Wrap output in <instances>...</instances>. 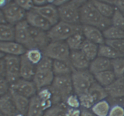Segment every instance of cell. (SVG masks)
<instances>
[{
  "label": "cell",
  "mask_w": 124,
  "mask_h": 116,
  "mask_svg": "<svg viewBox=\"0 0 124 116\" xmlns=\"http://www.w3.org/2000/svg\"><path fill=\"white\" fill-rule=\"evenodd\" d=\"M80 21L82 25L95 27L102 31L111 25V19L101 14L91 1L80 7Z\"/></svg>",
  "instance_id": "1"
},
{
  "label": "cell",
  "mask_w": 124,
  "mask_h": 116,
  "mask_svg": "<svg viewBox=\"0 0 124 116\" xmlns=\"http://www.w3.org/2000/svg\"><path fill=\"white\" fill-rule=\"evenodd\" d=\"M82 24H71L59 21L47 31L51 41H66L74 34L82 31Z\"/></svg>",
  "instance_id": "2"
},
{
  "label": "cell",
  "mask_w": 124,
  "mask_h": 116,
  "mask_svg": "<svg viewBox=\"0 0 124 116\" xmlns=\"http://www.w3.org/2000/svg\"><path fill=\"white\" fill-rule=\"evenodd\" d=\"M74 93L78 95L87 93L95 81L94 75L88 70H75L71 74Z\"/></svg>",
  "instance_id": "3"
},
{
  "label": "cell",
  "mask_w": 124,
  "mask_h": 116,
  "mask_svg": "<svg viewBox=\"0 0 124 116\" xmlns=\"http://www.w3.org/2000/svg\"><path fill=\"white\" fill-rule=\"evenodd\" d=\"M42 51L44 55L53 60L70 62L71 50L65 41H51Z\"/></svg>",
  "instance_id": "4"
},
{
  "label": "cell",
  "mask_w": 124,
  "mask_h": 116,
  "mask_svg": "<svg viewBox=\"0 0 124 116\" xmlns=\"http://www.w3.org/2000/svg\"><path fill=\"white\" fill-rule=\"evenodd\" d=\"M50 87L60 96L63 103L69 95L75 93L71 75L54 76Z\"/></svg>",
  "instance_id": "5"
},
{
  "label": "cell",
  "mask_w": 124,
  "mask_h": 116,
  "mask_svg": "<svg viewBox=\"0 0 124 116\" xmlns=\"http://www.w3.org/2000/svg\"><path fill=\"white\" fill-rule=\"evenodd\" d=\"M29 28L30 25L25 19L15 25V41L24 46L27 50L36 48Z\"/></svg>",
  "instance_id": "6"
},
{
  "label": "cell",
  "mask_w": 124,
  "mask_h": 116,
  "mask_svg": "<svg viewBox=\"0 0 124 116\" xmlns=\"http://www.w3.org/2000/svg\"><path fill=\"white\" fill-rule=\"evenodd\" d=\"M61 21L71 24H81L80 21V7L70 1L58 7Z\"/></svg>",
  "instance_id": "7"
},
{
  "label": "cell",
  "mask_w": 124,
  "mask_h": 116,
  "mask_svg": "<svg viewBox=\"0 0 124 116\" xmlns=\"http://www.w3.org/2000/svg\"><path fill=\"white\" fill-rule=\"evenodd\" d=\"M4 58L6 63L5 77L11 85L21 78V58L19 56L10 55H5Z\"/></svg>",
  "instance_id": "8"
},
{
  "label": "cell",
  "mask_w": 124,
  "mask_h": 116,
  "mask_svg": "<svg viewBox=\"0 0 124 116\" xmlns=\"http://www.w3.org/2000/svg\"><path fill=\"white\" fill-rule=\"evenodd\" d=\"M2 10L6 22L13 26L25 19L27 11L18 6L14 1H12Z\"/></svg>",
  "instance_id": "9"
},
{
  "label": "cell",
  "mask_w": 124,
  "mask_h": 116,
  "mask_svg": "<svg viewBox=\"0 0 124 116\" xmlns=\"http://www.w3.org/2000/svg\"><path fill=\"white\" fill-rule=\"evenodd\" d=\"M10 89L29 99L36 95L38 92V89L32 80L22 78L11 84Z\"/></svg>",
  "instance_id": "10"
},
{
  "label": "cell",
  "mask_w": 124,
  "mask_h": 116,
  "mask_svg": "<svg viewBox=\"0 0 124 116\" xmlns=\"http://www.w3.org/2000/svg\"><path fill=\"white\" fill-rule=\"evenodd\" d=\"M25 19L30 26L46 31H48L52 27L47 19L33 8L27 12Z\"/></svg>",
  "instance_id": "11"
},
{
  "label": "cell",
  "mask_w": 124,
  "mask_h": 116,
  "mask_svg": "<svg viewBox=\"0 0 124 116\" xmlns=\"http://www.w3.org/2000/svg\"><path fill=\"white\" fill-rule=\"evenodd\" d=\"M33 9L42 15L52 25L57 24L60 21L58 7L53 4H47L38 7L34 6Z\"/></svg>",
  "instance_id": "12"
},
{
  "label": "cell",
  "mask_w": 124,
  "mask_h": 116,
  "mask_svg": "<svg viewBox=\"0 0 124 116\" xmlns=\"http://www.w3.org/2000/svg\"><path fill=\"white\" fill-rule=\"evenodd\" d=\"M0 112L4 116H24L18 111L10 92L0 96Z\"/></svg>",
  "instance_id": "13"
},
{
  "label": "cell",
  "mask_w": 124,
  "mask_h": 116,
  "mask_svg": "<svg viewBox=\"0 0 124 116\" xmlns=\"http://www.w3.org/2000/svg\"><path fill=\"white\" fill-rule=\"evenodd\" d=\"M54 76L53 70H36L32 81L39 90L50 87L53 83Z\"/></svg>",
  "instance_id": "14"
},
{
  "label": "cell",
  "mask_w": 124,
  "mask_h": 116,
  "mask_svg": "<svg viewBox=\"0 0 124 116\" xmlns=\"http://www.w3.org/2000/svg\"><path fill=\"white\" fill-rule=\"evenodd\" d=\"M27 50L16 41H9L0 42V52L4 55L21 56Z\"/></svg>",
  "instance_id": "15"
},
{
  "label": "cell",
  "mask_w": 124,
  "mask_h": 116,
  "mask_svg": "<svg viewBox=\"0 0 124 116\" xmlns=\"http://www.w3.org/2000/svg\"><path fill=\"white\" fill-rule=\"evenodd\" d=\"M69 62L73 70H88L91 61L81 50H74L71 51Z\"/></svg>",
  "instance_id": "16"
},
{
  "label": "cell",
  "mask_w": 124,
  "mask_h": 116,
  "mask_svg": "<svg viewBox=\"0 0 124 116\" xmlns=\"http://www.w3.org/2000/svg\"><path fill=\"white\" fill-rule=\"evenodd\" d=\"M82 32L85 39L98 45L105 44V39L103 31L95 27L82 25Z\"/></svg>",
  "instance_id": "17"
},
{
  "label": "cell",
  "mask_w": 124,
  "mask_h": 116,
  "mask_svg": "<svg viewBox=\"0 0 124 116\" xmlns=\"http://www.w3.org/2000/svg\"><path fill=\"white\" fill-rule=\"evenodd\" d=\"M30 32L36 48L43 51L51 42L47 31L30 26Z\"/></svg>",
  "instance_id": "18"
},
{
  "label": "cell",
  "mask_w": 124,
  "mask_h": 116,
  "mask_svg": "<svg viewBox=\"0 0 124 116\" xmlns=\"http://www.w3.org/2000/svg\"><path fill=\"white\" fill-rule=\"evenodd\" d=\"M20 76L24 79L32 80L36 71V65L30 62L25 54L20 56Z\"/></svg>",
  "instance_id": "19"
},
{
  "label": "cell",
  "mask_w": 124,
  "mask_h": 116,
  "mask_svg": "<svg viewBox=\"0 0 124 116\" xmlns=\"http://www.w3.org/2000/svg\"><path fill=\"white\" fill-rule=\"evenodd\" d=\"M109 70H111V60L99 56L90 62L88 68L90 72L93 75Z\"/></svg>",
  "instance_id": "20"
},
{
  "label": "cell",
  "mask_w": 124,
  "mask_h": 116,
  "mask_svg": "<svg viewBox=\"0 0 124 116\" xmlns=\"http://www.w3.org/2000/svg\"><path fill=\"white\" fill-rule=\"evenodd\" d=\"M108 95L111 99L124 97V77L116 78L111 85L105 88Z\"/></svg>",
  "instance_id": "21"
},
{
  "label": "cell",
  "mask_w": 124,
  "mask_h": 116,
  "mask_svg": "<svg viewBox=\"0 0 124 116\" xmlns=\"http://www.w3.org/2000/svg\"><path fill=\"white\" fill-rule=\"evenodd\" d=\"M9 92L13 98V100L19 113L25 116L27 112L28 108H29L30 99L24 95H21L10 89Z\"/></svg>",
  "instance_id": "22"
},
{
  "label": "cell",
  "mask_w": 124,
  "mask_h": 116,
  "mask_svg": "<svg viewBox=\"0 0 124 116\" xmlns=\"http://www.w3.org/2000/svg\"><path fill=\"white\" fill-rule=\"evenodd\" d=\"M46 109L37 95L30 99L29 108L25 116H43Z\"/></svg>",
  "instance_id": "23"
},
{
  "label": "cell",
  "mask_w": 124,
  "mask_h": 116,
  "mask_svg": "<svg viewBox=\"0 0 124 116\" xmlns=\"http://www.w3.org/2000/svg\"><path fill=\"white\" fill-rule=\"evenodd\" d=\"M94 77L95 80L104 88L108 87L117 78L112 70L97 73L94 75Z\"/></svg>",
  "instance_id": "24"
},
{
  "label": "cell",
  "mask_w": 124,
  "mask_h": 116,
  "mask_svg": "<svg viewBox=\"0 0 124 116\" xmlns=\"http://www.w3.org/2000/svg\"><path fill=\"white\" fill-rule=\"evenodd\" d=\"M52 70L54 76H57L71 75L73 69L70 62L62 60H53Z\"/></svg>",
  "instance_id": "25"
},
{
  "label": "cell",
  "mask_w": 124,
  "mask_h": 116,
  "mask_svg": "<svg viewBox=\"0 0 124 116\" xmlns=\"http://www.w3.org/2000/svg\"><path fill=\"white\" fill-rule=\"evenodd\" d=\"M91 1L96 9L100 12L101 14L106 18H110V19L112 18L116 10V7L115 6L109 4L99 0H91Z\"/></svg>",
  "instance_id": "26"
},
{
  "label": "cell",
  "mask_w": 124,
  "mask_h": 116,
  "mask_svg": "<svg viewBox=\"0 0 124 116\" xmlns=\"http://www.w3.org/2000/svg\"><path fill=\"white\" fill-rule=\"evenodd\" d=\"M80 50L85 54L90 61L98 56L99 45L85 39Z\"/></svg>",
  "instance_id": "27"
},
{
  "label": "cell",
  "mask_w": 124,
  "mask_h": 116,
  "mask_svg": "<svg viewBox=\"0 0 124 116\" xmlns=\"http://www.w3.org/2000/svg\"><path fill=\"white\" fill-rule=\"evenodd\" d=\"M88 93L93 97L96 102L105 99L108 97L105 88L101 85L96 80L92 85Z\"/></svg>",
  "instance_id": "28"
},
{
  "label": "cell",
  "mask_w": 124,
  "mask_h": 116,
  "mask_svg": "<svg viewBox=\"0 0 124 116\" xmlns=\"http://www.w3.org/2000/svg\"><path fill=\"white\" fill-rule=\"evenodd\" d=\"M36 95L41 100L46 111L53 105V95L50 87L38 90Z\"/></svg>",
  "instance_id": "29"
},
{
  "label": "cell",
  "mask_w": 124,
  "mask_h": 116,
  "mask_svg": "<svg viewBox=\"0 0 124 116\" xmlns=\"http://www.w3.org/2000/svg\"><path fill=\"white\" fill-rule=\"evenodd\" d=\"M110 108L111 105L109 102L104 99L96 102L90 110L96 116H108Z\"/></svg>",
  "instance_id": "30"
},
{
  "label": "cell",
  "mask_w": 124,
  "mask_h": 116,
  "mask_svg": "<svg viewBox=\"0 0 124 116\" xmlns=\"http://www.w3.org/2000/svg\"><path fill=\"white\" fill-rule=\"evenodd\" d=\"M85 39L82 31H80L70 36L65 42L71 51L80 50Z\"/></svg>",
  "instance_id": "31"
},
{
  "label": "cell",
  "mask_w": 124,
  "mask_h": 116,
  "mask_svg": "<svg viewBox=\"0 0 124 116\" xmlns=\"http://www.w3.org/2000/svg\"><path fill=\"white\" fill-rule=\"evenodd\" d=\"M14 40L15 26L7 23L0 24V42Z\"/></svg>",
  "instance_id": "32"
},
{
  "label": "cell",
  "mask_w": 124,
  "mask_h": 116,
  "mask_svg": "<svg viewBox=\"0 0 124 116\" xmlns=\"http://www.w3.org/2000/svg\"><path fill=\"white\" fill-rule=\"evenodd\" d=\"M106 40L124 39V30L111 25L103 31Z\"/></svg>",
  "instance_id": "33"
},
{
  "label": "cell",
  "mask_w": 124,
  "mask_h": 116,
  "mask_svg": "<svg viewBox=\"0 0 124 116\" xmlns=\"http://www.w3.org/2000/svg\"><path fill=\"white\" fill-rule=\"evenodd\" d=\"M98 56L107 58L110 60H113L119 57H121L114 48H113L111 46L107 44L106 43L99 45Z\"/></svg>",
  "instance_id": "34"
},
{
  "label": "cell",
  "mask_w": 124,
  "mask_h": 116,
  "mask_svg": "<svg viewBox=\"0 0 124 116\" xmlns=\"http://www.w3.org/2000/svg\"><path fill=\"white\" fill-rule=\"evenodd\" d=\"M67 108V106L65 103L54 105L45 111L43 116H65Z\"/></svg>",
  "instance_id": "35"
},
{
  "label": "cell",
  "mask_w": 124,
  "mask_h": 116,
  "mask_svg": "<svg viewBox=\"0 0 124 116\" xmlns=\"http://www.w3.org/2000/svg\"><path fill=\"white\" fill-rule=\"evenodd\" d=\"M111 70L117 78L124 77V57H119L111 60Z\"/></svg>",
  "instance_id": "36"
},
{
  "label": "cell",
  "mask_w": 124,
  "mask_h": 116,
  "mask_svg": "<svg viewBox=\"0 0 124 116\" xmlns=\"http://www.w3.org/2000/svg\"><path fill=\"white\" fill-rule=\"evenodd\" d=\"M25 54L29 61L35 65L39 63L44 56L43 51L38 48L27 50Z\"/></svg>",
  "instance_id": "37"
},
{
  "label": "cell",
  "mask_w": 124,
  "mask_h": 116,
  "mask_svg": "<svg viewBox=\"0 0 124 116\" xmlns=\"http://www.w3.org/2000/svg\"><path fill=\"white\" fill-rule=\"evenodd\" d=\"M81 107L82 108L90 109L92 106L94 105L96 102L93 97L87 92L78 95Z\"/></svg>",
  "instance_id": "38"
},
{
  "label": "cell",
  "mask_w": 124,
  "mask_h": 116,
  "mask_svg": "<svg viewBox=\"0 0 124 116\" xmlns=\"http://www.w3.org/2000/svg\"><path fill=\"white\" fill-rule=\"evenodd\" d=\"M111 19V25L124 30V14L123 12L116 8Z\"/></svg>",
  "instance_id": "39"
},
{
  "label": "cell",
  "mask_w": 124,
  "mask_h": 116,
  "mask_svg": "<svg viewBox=\"0 0 124 116\" xmlns=\"http://www.w3.org/2000/svg\"><path fill=\"white\" fill-rule=\"evenodd\" d=\"M105 43L114 48L121 57H124V39L106 40Z\"/></svg>",
  "instance_id": "40"
},
{
  "label": "cell",
  "mask_w": 124,
  "mask_h": 116,
  "mask_svg": "<svg viewBox=\"0 0 124 116\" xmlns=\"http://www.w3.org/2000/svg\"><path fill=\"white\" fill-rule=\"evenodd\" d=\"M53 60L44 55L38 64L36 65V70H52Z\"/></svg>",
  "instance_id": "41"
},
{
  "label": "cell",
  "mask_w": 124,
  "mask_h": 116,
  "mask_svg": "<svg viewBox=\"0 0 124 116\" xmlns=\"http://www.w3.org/2000/svg\"><path fill=\"white\" fill-rule=\"evenodd\" d=\"M65 105L67 107L73 108H80L81 103H80L79 96L75 93H73L67 98L65 101Z\"/></svg>",
  "instance_id": "42"
},
{
  "label": "cell",
  "mask_w": 124,
  "mask_h": 116,
  "mask_svg": "<svg viewBox=\"0 0 124 116\" xmlns=\"http://www.w3.org/2000/svg\"><path fill=\"white\" fill-rule=\"evenodd\" d=\"M108 116H124V107L119 104H115L111 106Z\"/></svg>",
  "instance_id": "43"
},
{
  "label": "cell",
  "mask_w": 124,
  "mask_h": 116,
  "mask_svg": "<svg viewBox=\"0 0 124 116\" xmlns=\"http://www.w3.org/2000/svg\"><path fill=\"white\" fill-rule=\"evenodd\" d=\"M14 2L27 12L34 7L33 0H14Z\"/></svg>",
  "instance_id": "44"
},
{
  "label": "cell",
  "mask_w": 124,
  "mask_h": 116,
  "mask_svg": "<svg viewBox=\"0 0 124 116\" xmlns=\"http://www.w3.org/2000/svg\"><path fill=\"white\" fill-rule=\"evenodd\" d=\"M10 85L4 77H0V96L8 93Z\"/></svg>",
  "instance_id": "45"
},
{
  "label": "cell",
  "mask_w": 124,
  "mask_h": 116,
  "mask_svg": "<svg viewBox=\"0 0 124 116\" xmlns=\"http://www.w3.org/2000/svg\"><path fill=\"white\" fill-rule=\"evenodd\" d=\"M81 113V108H73L67 107L65 112V116H80Z\"/></svg>",
  "instance_id": "46"
},
{
  "label": "cell",
  "mask_w": 124,
  "mask_h": 116,
  "mask_svg": "<svg viewBox=\"0 0 124 116\" xmlns=\"http://www.w3.org/2000/svg\"><path fill=\"white\" fill-rule=\"evenodd\" d=\"M6 76V63L4 58L0 59V77Z\"/></svg>",
  "instance_id": "47"
},
{
  "label": "cell",
  "mask_w": 124,
  "mask_h": 116,
  "mask_svg": "<svg viewBox=\"0 0 124 116\" xmlns=\"http://www.w3.org/2000/svg\"><path fill=\"white\" fill-rule=\"evenodd\" d=\"M80 116H96L92 112L90 109L81 108V113Z\"/></svg>",
  "instance_id": "48"
},
{
  "label": "cell",
  "mask_w": 124,
  "mask_h": 116,
  "mask_svg": "<svg viewBox=\"0 0 124 116\" xmlns=\"http://www.w3.org/2000/svg\"><path fill=\"white\" fill-rule=\"evenodd\" d=\"M115 7L122 12H124V0H117Z\"/></svg>",
  "instance_id": "49"
},
{
  "label": "cell",
  "mask_w": 124,
  "mask_h": 116,
  "mask_svg": "<svg viewBox=\"0 0 124 116\" xmlns=\"http://www.w3.org/2000/svg\"><path fill=\"white\" fill-rule=\"evenodd\" d=\"M34 6H42L48 4L47 0H33Z\"/></svg>",
  "instance_id": "50"
},
{
  "label": "cell",
  "mask_w": 124,
  "mask_h": 116,
  "mask_svg": "<svg viewBox=\"0 0 124 116\" xmlns=\"http://www.w3.org/2000/svg\"><path fill=\"white\" fill-rule=\"evenodd\" d=\"M72 0H55L53 4L56 6V7H59V6L68 3V2H70Z\"/></svg>",
  "instance_id": "51"
},
{
  "label": "cell",
  "mask_w": 124,
  "mask_h": 116,
  "mask_svg": "<svg viewBox=\"0 0 124 116\" xmlns=\"http://www.w3.org/2000/svg\"><path fill=\"white\" fill-rule=\"evenodd\" d=\"M91 0H72V2H73L76 5H77L78 6H79V7H81V6H82V5L85 4V3H87V2H89V1H90Z\"/></svg>",
  "instance_id": "52"
},
{
  "label": "cell",
  "mask_w": 124,
  "mask_h": 116,
  "mask_svg": "<svg viewBox=\"0 0 124 116\" xmlns=\"http://www.w3.org/2000/svg\"><path fill=\"white\" fill-rule=\"evenodd\" d=\"M12 1V0H0V9H3Z\"/></svg>",
  "instance_id": "53"
},
{
  "label": "cell",
  "mask_w": 124,
  "mask_h": 116,
  "mask_svg": "<svg viewBox=\"0 0 124 116\" xmlns=\"http://www.w3.org/2000/svg\"><path fill=\"white\" fill-rule=\"evenodd\" d=\"M99 1H102V2H106V3L109 4H111V5H113V6H115L117 0H99Z\"/></svg>",
  "instance_id": "54"
},
{
  "label": "cell",
  "mask_w": 124,
  "mask_h": 116,
  "mask_svg": "<svg viewBox=\"0 0 124 116\" xmlns=\"http://www.w3.org/2000/svg\"><path fill=\"white\" fill-rule=\"evenodd\" d=\"M2 23H7L5 19L4 15L3 12L1 9H0V24H2Z\"/></svg>",
  "instance_id": "55"
},
{
  "label": "cell",
  "mask_w": 124,
  "mask_h": 116,
  "mask_svg": "<svg viewBox=\"0 0 124 116\" xmlns=\"http://www.w3.org/2000/svg\"><path fill=\"white\" fill-rule=\"evenodd\" d=\"M54 1H55V0H47L48 4H53Z\"/></svg>",
  "instance_id": "56"
},
{
  "label": "cell",
  "mask_w": 124,
  "mask_h": 116,
  "mask_svg": "<svg viewBox=\"0 0 124 116\" xmlns=\"http://www.w3.org/2000/svg\"><path fill=\"white\" fill-rule=\"evenodd\" d=\"M4 54H3V53H1V52H0V59H1V58H4Z\"/></svg>",
  "instance_id": "57"
},
{
  "label": "cell",
  "mask_w": 124,
  "mask_h": 116,
  "mask_svg": "<svg viewBox=\"0 0 124 116\" xmlns=\"http://www.w3.org/2000/svg\"><path fill=\"white\" fill-rule=\"evenodd\" d=\"M0 116H4V115H3V114H2V113H1V112H0Z\"/></svg>",
  "instance_id": "58"
},
{
  "label": "cell",
  "mask_w": 124,
  "mask_h": 116,
  "mask_svg": "<svg viewBox=\"0 0 124 116\" xmlns=\"http://www.w3.org/2000/svg\"><path fill=\"white\" fill-rule=\"evenodd\" d=\"M123 106H124V104H123Z\"/></svg>",
  "instance_id": "59"
},
{
  "label": "cell",
  "mask_w": 124,
  "mask_h": 116,
  "mask_svg": "<svg viewBox=\"0 0 124 116\" xmlns=\"http://www.w3.org/2000/svg\"></svg>",
  "instance_id": "60"
}]
</instances>
